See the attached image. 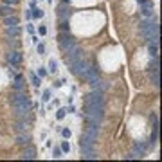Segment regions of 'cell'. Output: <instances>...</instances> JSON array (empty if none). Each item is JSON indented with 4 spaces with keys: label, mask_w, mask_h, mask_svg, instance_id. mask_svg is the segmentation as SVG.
I'll return each instance as SVG.
<instances>
[{
    "label": "cell",
    "mask_w": 162,
    "mask_h": 162,
    "mask_svg": "<svg viewBox=\"0 0 162 162\" xmlns=\"http://www.w3.org/2000/svg\"><path fill=\"white\" fill-rule=\"evenodd\" d=\"M88 108H105V97L101 90L92 88V92H88L85 97V105H83V112Z\"/></svg>",
    "instance_id": "obj_1"
},
{
    "label": "cell",
    "mask_w": 162,
    "mask_h": 162,
    "mask_svg": "<svg viewBox=\"0 0 162 162\" xmlns=\"http://www.w3.org/2000/svg\"><path fill=\"white\" fill-rule=\"evenodd\" d=\"M58 43H60V49H61L65 54L70 52L76 45H77V43H76V40L70 36V34H69V32H60V36H58Z\"/></svg>",
    "instance_id": "obj_2"
},
{
    "label": "cell",
    "mask_w": 162,
    "mask_h": 162,
    "mask_svg": "<svg viewBox=\"0 0 162 162\" xmlns=\"http://www.w3.org/2000/svg\"><path fill=\"white\" fill-rule=\"evenodd\" d=\"M150 81L155 86H159V56L157 58H151V63H150Z\"/></svg>",
    "instance_id": "obj_3"
},
{
    "label": "cell",
    "mask_w": 162,
    "mask_h": 162,
    "mask_svg": "<svg viewBox=\"0 0 162 162\" xmlns=\"http://www.w3.org/2000/svg\"><path fill=\"white\" fill-rule=\"evenodd\" d=\"M140 6V13L144 18H153V2L151 0H137Z\"/></svg>",
    "instance_id": "obj_4"
},
{
    "label": "cell",
    "mask_w": 162,
    "mask_h": 162,
    "mask_svg": "<svg viewBox=\"0 0 162 162\" xmlns=\"http://www.w3.org/2000/svg\"><path fill=\"white\" fill-rule=\"evenodd\" d=\"M150 25H151V18H144V20L139 23V31H140V36L148 42L150 38Z\"/></svg>",
    "instance_id": "obj_5"
},
{
    "label": "cell",
    "mask_w": 162,
    "mask_h": 162,
    "mask_svg": "<svg viewBox=\"0 0 162 162\" xmlns=\"http://www.w3.org/2000/svg\"><path fill=\"white\" fill-rule=\"evenodd\" d=\"M150 117L153 119V126H151V135H150V144H155V142H157V139H159V119H157V115H153V114H151Z\"/></svg>",
    "instance_id": "obj_6"
},
{
    "label": "cell",
    "mask_w": 162,
    "mask_h": 162,
    "mask_svg": "<svg viewBox=\"0 0 162 162\" xmlns=\"http://www.w3.org/2000/svg\"><path fill=\"white\" fill-rule=\"evenodd\" d=\"M79 148H81V159H86V160L97 159L96 151H94V146H79Z\"/></svg>",
    "instance_id": "obj_7"
},
{
    "label": "cell",
    "mask_w": 162,
    "mask_h": 162,
    "mask_svg": "<svg viewBox=\"0 0 162 162\" xmlns=\"http://www.w3.org/2000/svg\"><path fill=\"white\" fill-rule=\"evenodd\" d=\"M144 151H146V142H135V144H133V151L130 153L128 159H137Z\"/></svg>",
    "instance_id": "obj_8"
},
{
    "label": "cell",
    "mask_w": 162,
    "mask_h": 162,
    "mask_svg": "<svg viewBox=\"0 0 162 162\" xmlns=\"http://www.w3.org/2000/svg\"><path fill=\"white\" fill-rule=\"evenodd\" d=\"M20 159H23V160H34V159H36V150L32 148L31 144L25 146L23 151H22V155H20Z\"/></svg>",
    "instance_id": "obj_9"
},
{
    "label": "cell",
    "mask_w": 162,
    "mask_h": 162,
    "mask_svg": "<svg viewBox=\"0 0 162 162\" xmlns=\"http://www.w3.org/2000/svg\"><path fill=\"white\" fill-rule=\"evenodd\" d=\"M31 135L29 133H25V131H20L18 135H16V144L18 146H29L31 144Z\"/></svg>",
    "instance_id": "obj_10"
},
{
    "label": "cell",
    "mask_w": 162,
    "mask_h": 162,
    "mask_svg": "<svg viewBox=\"0 0 162 162\" xmlns=\"http://www.w3.org/2000/svg\"><path fill=\"white\" fill-rule=\"evenodd\" d=\"M7 61H9V65H15V67H18L22 61V54L18 52V51H11L9 54H7Z\"/></svg>",
    "instance_id": "obj_11"
},
{
    "label": "cell",
    "mask_w": 162,
    "mask_h": 162,
    "mask_svg": "<svg viewBox=\"0 0 162 162\" xmlns=\"http://www.w3.org/2000/svg\"><path fill=\"white\" fill-rule=\"evenodd\" d=\"M47 70H49V74H56V72L60 70V63H58L56 58H51V60L47 61Z\"/></svg>",
    "instance_id": "obj_12"
},
{
    "label": "cell",
    "mask_w": 162,
    "mask_h": 162,
    "mask_svg": "<svg viewBox=\"0 0 162 162\" xmlns=\"http://www.w3.org/2000/svg\"><path fill=\"white\" fill-rule=\"evenodd\" d=\"M18 18L15 16V15H9V16H4V23H6V27H15V25H18Z\"/></svg>",
    "instance_id": "obj_13"
},
{
    "label": "cell",
    "mask_w": 162,
    "mask_h": 162,
    "mask_svg": "<svg viewBox=\"0 0 162 162\" xmlns=\"http://www.w3.org/2000/svg\"><path fill=\"white\" fill-rule=\"evenodd\" d=\"M29 77H31V85L34 88H40L42 86V77L36 74V72H29Z\"/></svg>",
    "instance_id": "obj_14"
},
{
    "label": "cell",
    "mask_w": 162,
    "mask_h": 162,
    "mask_svg": "<svg viewBox=\"0 0 162 162\" xmlns=\"http://www.w3.org/2000/svg\"><path fill=\"white\" fill-rule=\"evenodd\" d=\"M23 90V83H22V76H15V83H13V92H22Z\"/></svg>",
    "instance_id": "obj_15"
},
{
    "label": "cell",
    "mask_w": 162,
    "mask_h": 162,
    "mask_svg": "<svg viewBox=\"0 0 162 162\" xmlns=\"http://www.w3.org/2000/svg\"><path fill=\"white\" fill-rule=\"evenodd\" d=\"M148 51H150V58H157V52H159V43L148 42Z\"/></svg>",
    "instance_id": "obj_16"
},
{
    "label": "cell",
    "mask_w": 162,
    "mask_h": 162,
    "mask_svg": "<svg viewBox=\"0 0 162 162\" xmlns=\"http://www.w3.org/2000/svg\"><path fill=\"white\" fill-rule=\"evenodd\" d=\"M9 15H15V11H13V6H7V4H4V6L0 7V16L4 18V16H9Z\"/></svg>",
    "instance_id": "obj_17"
},
{
    "label": "cell",
    "mask_w": 162,
    "mask_h": 162,
    "mask_svg": "<svg viewBox=\"0 0 162 162\" xmlns=\"http://www.w3.org/2000/svg\"><path fill=\"white\" fill-rule=\"evenodd\" d=\"M69 15H70V11H67V6H65V4L58 7V16H60L61 20H67V18H69Z\"/></svg>",
    "instance_id": "obj_18"
},
{
    "label": "cell",
    "mask_w": 162,
    "mask_h": 162,
    "mask_svg": "<svg viewBox=\"0 0 162 162\" xmlns=\"http://www.w3.org/2000/svg\"><path fill=\"white\" fill-rule=\"evenodd\" d=\"M6 34L11 36V38H16V36L20 34V27H18V25H15V27H7V29H6Z\"/></svg>",
    "instance_id": "obj_19"
},
{
    "label": "cell",
    "mask_w": 162,
    "mask_h": 162,
    "mask_svg": "<svg viewBox=\"0 0 162 162\" xmlns=\"http://www.w3.org/2000/svg\"><path fill=\"white\" fill-rule=\"evenodd\" d=\"M32 18H40L42 20L43 16H45V9H42V7H32Z\"/></svg>",
    "instance_id": "obj_20"
},
{
    "label": "cell",
    "mask_w": 162,
    "mask_h": 162,
    "mask_svg": "<svg viewBox=\"0 0 162 162\" xmlns=\"http://www.w3.org/2000/svg\"><path fill=\"white\" fill-rule=\"evenodd\" d=\"M60 133H61V137H63V139H70V137H72V130L67 128V126H61Z\"/></svg>",
    "instance_id": "obj_21"
},
{
    "label": "cell",
    "mask_w": 162,
    "mask_h": 162,
    "mask_svg": "<svg viewBox=\"0 0 162 162\" xmlns=\"http://www.w3.org/2000/svg\"><path fill=\"white\" fill-rule=\"evenodd\" d=\"M51 150H52V159H61L63 157V151H61L60 146H52Z\"/></svg>",
    "instance_id": "obj_22"
},
{
    "label": "cell",
    "mask_w": 162,
    "mask_h": 162,
    "mask_svg": "<svg viewBox=\"0 0 162 162\" xmlns=\"http://www.w3.org/2000/svg\"><path fill=\"white\" fill-rule=\"evenodd\" d=\"M65 117H67V110L61 106H58V110H56V119H58V121H63Z\"/></svg>",
    "instance_id": "obj_23"
},
{
    "label": "cell",
    "mask_w": 162,
    "mask_h": 162,
    "mask_svg": "<svg viewBox=\"0 0 162 162\" xmlns=\"http://www.w3.org/2000/svg\"><path fill=\"white\" fill-rule=\"evenodd\" d=\"M51 97H52V92H51V88H45L42 94V101L43 103H49L51 101Z\"/></svg>",
    "instance_id": "obj_24"
},
{
    "label": "cell",
    "mask_w": 162,
    "mask_h": 162,
    "mask_svg": "<svg viewBox=\"0 0 162 162\" xmlns=\"http://www.w3.org/2000/svg\"><path fill=\"white\" fill-rule=\"evenodd\" d=\"M60 148H61V151H63V155H65V153H69V151H70V142H69V139H63V140H61Z\"/></svg>",
    "instance_id": "obj_25"
},
{
    "label": "cell",
    "mask_w": 162,
    "mask_h": 162,
    "mask_svg": "<svg viewBox=\"0 0 162 162\" xmlns=\"http://www.w3.org/2000/svg\"><path fill=\"white\" fill-rule=\"evenodd\" d=\"M47 31H49V29H47V25H45V23H40V25H38V29H36L38 36H47Z\"/></svg>",
    "instance_id": "obj_26"
},
{
    "label": "cell",
    "mask_w": 162,
    "mask_h": 162,
    "mask_svg": "<svg viewBox=\"0 0 162 162\" xmlns=\"http://www.w3.org/2000/svg\"><path fill=\"white\" fill-rule=\"evenodd\" d=\"M36 52L40 54V56H43V54L47 52V49H45V43H43V42H38V43H36Z\"/></svg>",
    "instance_id": "obj_27"
},
{
    "label": "cell",
    "mask_w": 162,
    "mask_h": 162,
    "mask_svg": "<svg viewBox=\"0 0 162 162\" xmlns=\"http://www.w3.org/2000/svg\"><path fill=\"white\" fill-rule=\"evenodd\" d=\"M36 74L40 76V77H47V74H49V70H47V67H40V69H38V70H36Z\"/></svg>",
    "instance_id": "obj_28"
},
{
    "label": "cell",
    "mask_w": 162,
    "mask_h": 162,
    "mask_svg": "<svg viewBox=\"0 0 162 162\" xmlns=\"http://www.w3.org/2000/svg\"><path fill=\"white\" fill-rule=\"evenodd\" d=\"M67 81H65L63 77H60V79H54V83H52V88H61V86L65 85Z\"/></svg>",
    "instance_id": "obj_29"
},
{
    "label": "cell",
    "mask_w": 162,
    "mask_h": 162,
    "mask_svg": "<svg viewBox=\"0 0 162 162\" xmlns=\"http://www.w3.org/2000/svg\"><path fill=\"white\" fill-rule=\"evenodd\" d=\"M69 31H70L69 20H61V32H69Z\"/></svg>",
    "instance_id": "obj_30"
},
{
    "label": "cell",
    "mask_w": 162,
    "mask_h": 162,
    "mask_svg": "<svg viewBox=\"0 0 162 162\" xmlns=\"http://www.w3.org/2000/svg\"><path fill=\"white\" fill-rule=\"evenodd\" d=\"M65 110H67V114H74V112H76V106L72 105V103H69V106L65 108Z\"/></svg>",
    "instance_id": "obj_31"
},
{
    "label": "cell",
    "mask_w": 162,
    "mask_h": 162,
    "mask_svg": "<svg viewBox=\"0 0 162 162\" xmlns=\"http://www.w3.org/2000/svg\"><path fill=\"white\" fill-rule=\"evenodd\" d=\"M2 2H4V4H7V6H16L20 0H2Z\"/></svg>",
    "instance_id": "obj_32"
},
{
    "label": "cell",
    "mask_w": 162,
    "mask_h": 162,
    "mask_svg": "<svg viewBox=\"0 0 162 162\" xmlns=\"http://www.w3.org/2000/svg\"><path fill=\"white\" fill-rule=\"evenodd\" d=\"M27 32H29V34H34V32H36V29H34L32 23H27Z\"/></svg>",
    "instance_id": "obj_33"
},
{
    "label": "cell",
    "mask_w": 162,
    "mask_h": 162,
    "mask_svg": "<svg viewBox=\"0 0 162 162\" xmlns=\"http://www.w3.org/2000/svg\"><path fill=\"white\" fill-rule=\"evenodd\" d=\"M25 20H32V11L25 9Z\"/></svg>",
    "instance_id": "obj_34"
},
{
    "label": "cell",
    "mask_w": 162,
    "mask_h": 162,
    "mask_svg": "<svg viewBox=\"0 0 162 162\" xmlns=\"http://www.w3.org/2000/svg\"><path fill=\"white\" fill-rule=\"evenodd\" d=\"M45 146H47V148H52V139L47 137V139H45Z\"/></svg>",
    "instance_id": "obj_35"
},
{
    "label": "cell",
    "mask_w": 162,
    "mask_h": 162,
    "mask_svg": "<svg viewBox=\"0 0 162 162\" xmlns=\"http://www.w3.org/2000/svg\"><path fill=\"white\" fill-rule=\"evenodd\" d=\"M31 40H32V43L36 45V43L40 42V36H36V34H32V38H31Z\"/></svg>",
    "instance_id": "obj_36"
},
{
    "label": "cell",
    "mask_w": 162,
    "mask_h": 162,
    "mask_svg": "<svg viewBox=\"0 0 162 162\" xmlns=\"http://www.w3.org/2000/svg\"><path fill=\"white\" fill-rule=\"evenodd\" d=\"M40 139H42V140L47 139V131H42V133H40Z\"/></svg>",
    "instance_id": "obj_37"
}]
</instances>
